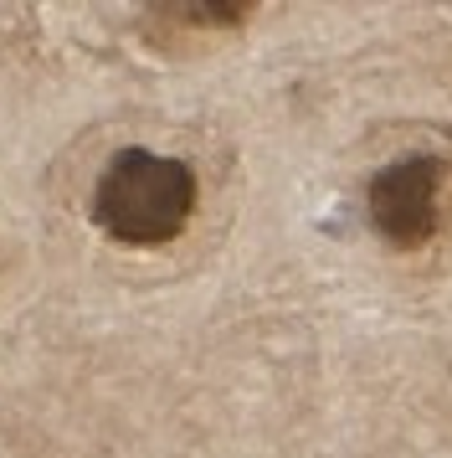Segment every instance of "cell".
<instances>
[{"label": "cell", "mask_w": 452, "mask_h": 458, "mask_svg": "<svg viewBox=\"0 0 452 458\" xmlns=\"http://www.w3.org/2000/svg\"><path fill=\"white\" fill-rule=\"evenodd\" d=\"M190 211H196V170L149 149H119L93 186V222L129 248H160L180 237Z\"/></svg>", "instance_id": "cell-1"}, {"label": "cell", "mask_w": 452, "mask_h": 458, "mask_svg": "<svg viewBox=\"0 0 452 458\" xmlns=\"http://www.w3.org/2000/svg\"><path fill=\"white\" fill-rule=\"evenodd\" d=\"M442 181L448 165L437 155H406L375 170L370 181V227L390 248H422L437 237V207H442Z\"/></svg>", "instance_id": "cell-2"}, {"label": "cell", "mask_w": 452, "mask_h": 458, "mask_svg": "<svg viewBox=\"0 0 452 458\" xmlns=\"http://www.w3.org/2000/svg\"><path fill=\"white\" fill-rule=\"evenodd\" d=\"M175 26H237V21H247L252 16V5H170L164 11Z\"/></svg>", "instance_id": "cell-3"}]
</instances>
